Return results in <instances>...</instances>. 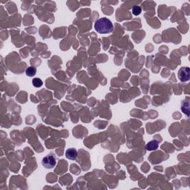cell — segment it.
Returning a JSON list of instances; mask_svg holds the SVG:
<instances>
[{
  "instance_id": "6da1fadb",
  "label": "cell",
  "mask_w": 190,
  "mask_h": 190,
  "mask_svg": "<svg viewBox=\"0 0 190 190\" xmlns=\"http://www.w3.org/2000/svg\"><path fill=\"white\" fill-rule=\"evenodd\" d=\"M94 29L99 34H109L113 31L114 25L110 20L106 17H103L95 22Z\"/></svg>"
},
{
  "instance_id": "7a4b0ae2",
  "label": "cell",
  "mask_w": 190,
  "mask_h": 190,
  "mask_svg": "<svg viewBox=\"0 0 190 190\" xmlns=\"http://www.w3.org/2000/svg\"><path fill=\"white\" fill-rule=\"evenodd\" d=\"M42 164L46 169H53L57 164V157L54 153H50L42 158Z\"/></svg>"
},
{
  "instance_id": "3957f363",
  "label": "cell",
  "mask_w": 190,
  "mask_h": 190,
  "mask_svg": "<svg viewBox=\"0 0 190 190\" xmlns=\"http://www.w3.org/2000/svg\"><path fill=\"white\" fill-rule=\"evenodd\" d=\"M178 77L181 82H187L190 80V69L189 67H182L178 72Z\"/></svg>"
},
{
  "instance_id": "277c9868",
  "label": "cell",
  "mask_w": 190,
  "mask_h": 190,
  "mask_svg": "<svg viewBox=\"0 0 190 190\" xmlns=\"http://www.w3.org/2000/svg\"><path fill=\"white\" fill-rule=\"evenodd\" d=\"M66 156L69 160L74 161L77 158V151L75 149H69L66 152Z\"/></svg>"
},
{
  "instance_id": "5b68a950",
  "label": "cell",
  "mask_w": 190,
  "mask_h": 190,
  "mask_svg": "<svg viewBox=\"0 0 190 190\" xmlns=\"http://www.w3.org/2000/svg\"><path fill=\"white\" fill-rule=\"evenodd\" d=\"M158 146H159L158 142L157 141V140H151L150 142H149L148 143L146 144V149L148 151H154V150H156L158 148Z\"/></svg>"
},
{
  "instance_id": "8992f818",
  "label": "cell",
  "mask_w": 190,
  "mask_h": 190,
  "mask_svg": "<svg viewBox=\"0 0 190 190\" xmlns=\"http://www.w3.org/2000/svg\"><path fill=\"white\" fill-rule=\"evenodd\" d=\"M25 74L28 77H34L36 74V69L34 67H28L25 71Z\"/></svg>"
},
{
  "instance_id": "52a82bcc",
  "label": "cell",
  "mask_w": 190,
  "mask_h": 190,
  "mask_svg": "<svg viewBox=\"0 0 190 190\" xmlns=\"http://www.w3.org/2000/svg\"><path fill=\"white\" fill-rule=\"evenodd\" d=\"M32 83L33 85L36 88H39V87L42 86L43 85V83H42V80H40L39 78H34L32 80Z\"/></svg>"
},
{
  "instance_id": "ba28073f",
  "label": "cell",
  "mask_w": 190,
  "mask_h": 190,
  "mask_svg": "<svg viewBox=\"0 0 190 190\" xmlns=\"http://www.w3.org/2000/svg\"><path fill=\"white\" fill-rule=\"evenodd\" d=\"M142 9L140 6L135 5L132 8V14L135 16H138L141 14Z\"/></svg>"
}]
</instances>
